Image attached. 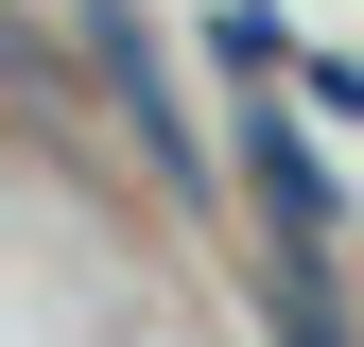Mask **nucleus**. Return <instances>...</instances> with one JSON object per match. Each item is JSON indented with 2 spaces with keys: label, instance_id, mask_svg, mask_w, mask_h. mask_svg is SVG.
<instances>
[{
  "label": "nucleus",
  "instance_id": "obj_1",
  "mask_svg": "<svg viewBox=\"0 0 364 347\" xmlns=\"http://www.w3.org/2000/svg\"><path fill=\"white\" fill-rule=\"evenodd\" d=\"M243 191H260V243H330V174H312V139L278 105L243 122Z\"/></svg>",
  "mask_w": 364,
  "mask_h": 347
},
{
  "label": "nucleus",
  "instance_id": "obj_2",
  "mask_svg": "<svg viewBox=\"0 0 364 347\" xmlns=\"http://www.w3.org/2000/svg\"><path fill=\"white\" fill-rule=\"evenodd\" d=\"M105 87H122V122H139V139H156L173 174H191V122H173V87L139 70V35H105Z\"/></svg>",
  "mask_w": 364,
  "mask_h": 347
},
{
  "label": "nucleus",
  "instance_id": "obj_3",
  "mask_svg": "<svg viewBox=\"0 0 364 347\" xmlns=\"http://www.w3.org/2000/svg\"><path fill=\"white\" fill-rule=\"evenodd\" d=\"M208 53H225V70H312V53H295V18H278V0H225V18H208Z\"/></svg>",
  "mask_w": 364,
  "mask_h": 347
},
{
  "label": "nucleus",
  "instance_id": "obj_4",
  "mask_svg": "<svg viewBox=\"0 0 364 347\" xmlns=\"http://www.w3.org/2000/svg\"><path fill=\"white\" fill-rule=\"evenodd\" d=\"M312 87H330V105H347V122H364V53H312Z\"/></svg>",
  "mask_w": 364,
  "mask_h": 347
}]
</instances>
